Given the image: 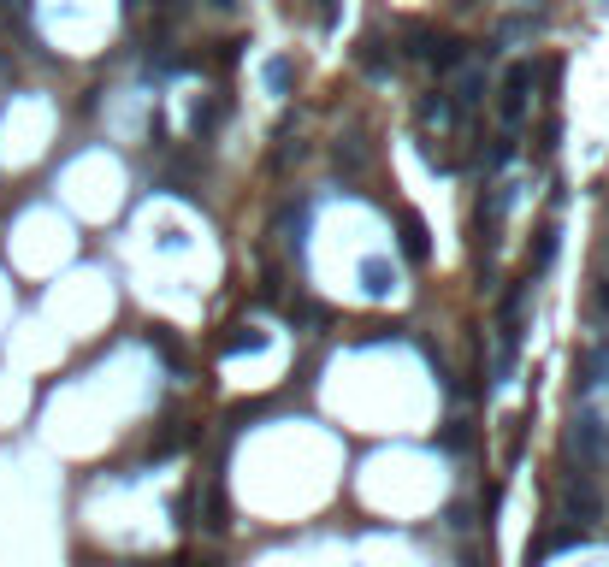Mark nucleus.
<instances>
[{
	"mask_svg": "<svg viewBox=\"0 0 609 567\" xmlns=\"http://www.w3.org/2000/svg\"><path fill=\"white\" fill-rule=\"evenodd\" d=\"M361 278H367L361 290H373V296H391V290H397V284H391V266H367Z\"/></svg>",
	"mask_w": 609,
	"mask_h": 567,
	"instance_id": "9b49d317",
	"label": "nucleus"
},
{
	"mask_svg": "<svg viewBox=\"0 0 609 567\" xmlns=\"http://www.w3.org/2000/svg\"><path fill=\"white\" fill-rule=\"evenodd\" d=\"M586 319H592L598 331H609V278H598V284L586 290Z\"/></svg>",
	"mask_w": 609,
	"mask_h": 567,
	"instance_id": "0eeeda50",
	"label": "nucleus"
},
{
	"mask_svg": "<svg viewBox=\"0 0 609 567\" xmlns=\"http://www.w3.org/2000/svg\"><path fill=\"white\" fill-rule=\"evenodd\" d=\"M207 6H237V0H207Z\"/></svg>",
	"mask_w": 609,
	"mask_h": 567,
	"instance_id": "4468645a",
	"label": "nucleus"
},
{
	"mask_svg": "<svg viewBox=\"0 0 609 567\" xmlns=\"http://www.w3.org/2000/svg\"><path fill=\"white\" fill-rule=\"evenodd\" d=\"M403 254H408V260H426V254H432L426 225H420V219H403Z\"/></svg>",
	"mask_w": 609,
	"mask_h": 567,
	"instance_id": "6e6552de",
	"label": "nucleus"
},
{
	"mask_svg": "<svg viewBox=\"0 0 609 567\" xmlns=\"http://www.w3.org/2000/svg\"><path fill=\"white\" fill-rule=\"evenodd\" d=\"M255 349H267V331H237L219 343V355H255Z\"/></svg>",
	"mask_w": 609,
	"mask_h": 567,
	"instance_id": "1a4fd4ad",
	"label": "nucleus"
},
{
	"mask_svg": "<svg viewBox=\"0 0 609 567\" xmlns=\"http://www.w3.org/2000/svg\"><path fill=\"white\" fill-rule=\"evenodd\" d=\"M556 503H562V520H574V526L586 532V526H598V520H604V485H592V473L568 467V473H562V485H556Z\"/></svg>",
	"mask_w": 609,
	"mask_h": 567,
	"instance_id": "7ed1b4c3",
	"label": "nucleus"
},
{
	"mask_svg": "<svg viewBox=\"0 0 609 567\" xmlns=\"http://www.w3.org/2000/svg\"><path fill=\"white\" fill-rule=\"evenodd\" d=\"M562 449H568V467L592 473V467H609V414L598 408H580L562 432Z\"/></svg>",
	"mask_w": 609,
	"mask_h": 567,
	"instance_id": "f257e3e1",
	"label": "nucleus"
},
{
	"mask_svg": "<svg viewBox=\"0 0 609 567\" xmlns=\"http://www.w3.org/2000/svg\"><path fill=\"white\" fill-rule=\"evenodd\" d=\"M580 544H586V532H580V526H544L539 538H533V562H550V556L580 550Z\"/></svg>",
	"mask_w": 609,
	"mask_h": 567,
	"instance_id": "39448f33",
	"label": "nucleus"
},
{
	"mask_svg": "<svg viewBox=\"0 0 609 567\" xmlns=\"http://www.w3.org/2000/svg\"><path fill=\"white\" fill-rule=\"evenodd\" d=\"M125 6H131V12H136V6H148V0H125Z\"/></svg>",
	"mask_w": 609,
	"mask_h": 567,
	"instance_id": "2eb2a0df",
	"label": "nucleus"
},
{
	"mask_svg": "<svg viewBox=\"0 0 609 567\" xmlns=\"http://www.w3.org/2000/svg\"><path fill=\"white\" fill-rule=\"evenodd\" d=\"M408 54L426 60L432 71H456V65H468V48H462L456 36H444V30H414V36H408Z\"/></svg>",
	"mask_w": 609,
	"mask_h": 567,
	"instance_id": "20e7f679",
	"label": "nucleus"
},
{
	"mask_svg": "<svg viewBox=\"0 0 609 567\" xmlns=\"http://www.w3.org/2000/svg\"><path fill=\"white\" fill-rule=\"evenodd\" d=\"M202 526H213V532H219V526H225V497H219V485H213V491H207V520Z\"/></svg>",
	"mask_w": 609,
	"mask_h": 567,
	"instance_id": "ddd939ff",
	"label": "nucleus"
},
{
	"mask_svg": "<svg viewBox=\"0 0 609 567\" xmlns=\"http://www.w3.org/2000/svg\"><path fill=\"white\" fill-rule=\"evenodd\" d=\"M550 260H556V219H544L539 231H533V254H527V278H539V272H550Z\"/></svg>",
	"mask_w": 609,
	"mask_h": 567,
	"instance_id": "423d86ee",
	"label": "nucleus"
},
{
	"mask_svg": "<svg viewBox=\"0 0 609 567\" xmlns=\"http://www.w3.org/2000/svg\"><path fill=\"white\" fill-rule=\"evenodd\" d=\"M267 89H272V95H284V89H290V60H272L267 65Z\"/></svg>",
	"mask_w": 609,
	"mask_h": 567,
	"instance_id": "f8f14e48",
	"label": "nucleus"
},
{
	"mask_svg": "<svg viewBox=\"0 0 609 567\" xmlns=\"http://www.w3.org/2000/svg\"><path fill=\"white\" fill-rule=\"evenodd\" d=\"M550 71H556L550 60H515V65H509V77L497 83V113H503V125H509V130L527 119V107H533V83L550 77Z\"/></svg>",
	"mask_w": 609,
	"mask_h": 567,
	"instance_id": "f03ea898",
	"label": "nucleus"
},
{
	"mask_svg": "<svg viewBox=\"0 0 609 567\" xmlns=\"http://www.w3.org/2000/svg\"><path fill=\"white\" fill-rule=\"evenodd\" d=\"M361 65H367L373 77H385V71H391V54H385V42H361Z\"/></svg>",
	"mask_w": 609,
	"mask_h": 567,
	"instance_id": "9d476101",
	"label": "nucleus"
}]
</instances>
